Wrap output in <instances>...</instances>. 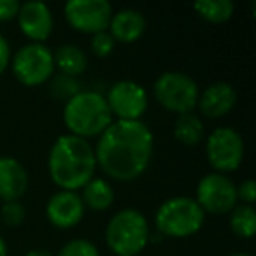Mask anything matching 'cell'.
<instances>
[{
    "instance_id": "cell-20",
    "label": "cell",
    "mask_w": 256,
    "mask_h": 256,
    "mask_svg": "<svg viewBox=\"0 0 256 256\" xmlns=\"http://www.w3.org/2000/svg\"><path fill=\"white\" fill-rule=\"evenodd\" d=\"M195 12L209 23H224L232 20L235 12V4L232 0H198L193 6Z\"/></svg>"
},
{
    "instance_id": "cell-27",
    "label": "cell",
    "mask_w": 256,
    "mask_h": 256,
    "mask_svg": "<svg viewBox=\"0 0 256 256\" xmlns=\"http://www.w3.org/2000/svg\"><path fill=\"white\" fill-rule=\"evenodd\" d=\"M20 8L22 4L18 0H0V23L14 20L20 12Z\"/></svg>"
},
{
    "instance_id": "cell-10",
    "label": "cell",
    "mask_w": 256,
    "mask_h": 256,
    "mask_svg": "<svg viewBox=\"0 0 256 256\" xmlns=\"http://www.w3.org/2000/svg\"><path fill=\"white\" fill-rule=\"evenodd\" d=\"M65 20L81 34L107 32L114 11L107 0H70L65 4Z\"/></svg>"
},
{
    "instance_id": "cell-22",
    "label": "cell",
    "mask_w": 256,
    "mask_h": 256,
    "mask_svg": "<svg viewBox=\"0 0 256 256\" xmlns=\"http://www.w3.org/2000/svg\"><path fill=\"white\" fill-rule=\"evenodd\" d=\"M50 92L56 100L68 102L72 96H76L79 92H82V90H81V82H79L78 78H70V76L60 74L51 81Z\"/></svg>"
},
{
    "instance_id": "cell-24",
    "label": "cell",
    "mask_w": 256,
    "mask_h": 256,
    "mask_svg": "<svg viewBox=\"0 0 256 256\" xmlns=\"http://www.w3.org/2000/svg\"><path fill=\"white\" fill-rule=\"evenodd\" d=\"M25 216L26 210L22 206V202H4V206L0 209V220L4 221V224H8V226H20V224H23Z\"/></svg>"
},
{
    "instance_id": "cell-2",
    "label": "cell",
    "mask_w": 256,
    "mask_h": 256,
    "mask_svg": "<svg viewBox=\"0 0 256 256\" xmlns=\"http://www.w3.org/2000/svg\"><path fill=\"white\" fill-rule=\"evenodd\" d=\"M48 168L51 181L62 192H78L95 178V150L81 137L60 136L50 151Z\"/></svg>"
},
{
    "instance_id": "cell-26",
    "label": "cell",
    "mask_w": 256,
    "mask_h": 256,
    "mask_svg": "<svg viewBox=\"0 0 256 256\" xmlns=\"http://www.w3.org/2000/svg\"><path fill=\"white\" fill-rule=\"evenodd\" d=\"M237 198L242 200L244 206H252L256 202V184L252 179H246L237 188Z\"/></svg>"
},
{
    "instance_id": "cell-25",
    "label": "cell",
    "mask_w": 256,
    "mask_h": 256,
    "mask_svg": "<svg viewBox=\"0 0 256 256\" xmlns=\"http://www.w3.org/2000/svg\"><path fill=\"white\" fill-rule=\"evenodd\" d=\"M114 48H116V40L110 37L109 32H100L95 34L92 39V51L98 58H107L112 54Z\"/></svg>"
},
{
    "instance_id": "cell-13",
    "label": "cell",
    "mask_w": 256,
    "mask_h": 256,
    "mask_svg": "<svg viewBox=\"0 0 256 256\" xmlns=\"http://www.w3.org/2000/svg\"><path fill=\"white\" fill-rule=\"evenodd\" d=\"M18 25L23 36L37 44H42L53 34L54 18L51 9L42 2H25L18 12Z\"/></svg>"
},
{
    "instance_id": "cell-17",
    "label": "cell",
    "mask_w": 256,
    "mask_h": 256,
    "mask_svg": "<svg viewBox=\"0 0 256 256\" xmlns=\"http://www.w3.org/2000/svg\"><path fill=\"white\" fill-rule=\"evenodd\" d=\"M54 58V68L62 72L64 76H70V78H79L84 74L88 68V56L81 48L74 46V44H64L53 53Z\"/></svg>"
},
{
    "instance_id": "cell-18",
    "label": "cell",
    "mask_w": 256,
    "mask_h": 256,
    "mask_svg": "<svg viewBox=\"0 0 256 256\" xmlns=\"http://www.w3.org/2000/svg\"><path fill=\"white\" fill-rule=\"evenodd\" d=\"M114 188L106 181V179L93 178L88 184L82 188L81 200L84 204V207H88L90 210H107L114 204Z\"/></svg>"
},
{
    "instance_id": "cell-21",
    "label": "cell",
    "mask_w": 256,
    "mask_h": 256,
    "mask_svg": "<svg viewBox=\"0 0 256 256\" xmlns=\"http://www.w3.org/2000/svg\"><path fill=\"white\" fill-rule=\"evenodd\" d=\"M230 228L237 237L251 238L256 232V212L252 206H235L230 212Z\"/></svg>"
},
{
    "instance_id": "cell-9",
    "label": "cell",
    "mask_w": 256,
    "mask_h": 256,
    "mask_svg": "<svg viewBox=\"0 0 256 256\" xmlns=\"http://www.w3.org/2000/svg\"><path fill=\"white\" fill-rule=\"evenodd\" d=\"M195 200L204 212L223 216L232 212L237 206V186L228 176L212 172L200 179Z\"/></svg>"
},
{
    "instance_id": "cell-14",
    "label": "cell",
    "mask_w": 256,
    "mask_h": 256,
    "mask_svg": "<svg viewBox=\"0 0 256 256\" xmlns=\"http://www.w3.org/2000/svg\"><path fill=\"white\" fill-rule=\"evenodd\" d=\"M237 104V92L232 84L224 81L214 82L209 88L204 90V93L198 96L196 107L206 118L210 120H220L232 112V109Z\"/></svg>"
},
{
    "instance_id": "cell-1",
    "label": "cell",
    "mask_w": 256,
    "mask_h": 256,
    "mask_svg": "<svg viewBox=\"0 0 256 256\" xmlns=\"http://www.w3.org/2000/svg\"><path fill=\"white\" fill-rule=\"evenodd\" d=\"M153 150L154 137L146 123L112 121L96 142V167L114 181H136L150 167Z\"/></svg>"
},
{
    "instance_id": "cell-15",
    "label": "cell",
    "mask_w": 256,
    "mask_h": 256,
    "mask_svg": "<svg viewBox=\"0 0 256 256\" xmlns=\"http://www.w3.org/2000/svg\"><path fill=\"white\" fill-rule=\"evenodd\" d=\"M28 190L26 168L14 158H0V200L20 202Z\"/></svg>"
},
{
    "instance_id": "cell-5",
    "label": "cell",
    "mask_w": 256,
    "mask_h": 256,
    "mask_svg": "<svg viewBox=\"0 0 256 256\" xmlns=\"http://www.w3.org/2000/svg\"><path fill=\"white\" fill-rule=\"evenodd\" d=\"M206 212L195 198L176 196L164 202L156 210L154 223L162 235L172 238H186L204 226Z\"/></svg>"
},
{
    "instance_id": "cell-16",
    "label": "cell",
    "mask_w": 256,
    "mask_h": 256,
    "mask_svg": "<svg viewBox=\"0 0 256 256\" xmlns=\"http://www.w3.org/2000/svg\"><path fill=\"white\" fill-rule=\"evenodd\" d=\"M146 18L140 11L136 9H121L112 14L109 23V34L114 40L123 44L137 42L146 32Z\"/></svg>"
},
{
    "instance_id": "cell-11",
    "label": "cell",
    "mask_w": 256,
    "mask_h": 256,
    "mask_svg": "<svg viewBox=\"0 0 256 256\" xmlns=\"http://www.w3.org/2000/svg\"><path fill=\"white\" fill-rule=\"evenodd\" d=\"M112 116L118 121H140L148 109V93L136 81H118L106 96Z\"/></svg>"
},
{
    "instance_id": "cell-30",
    "label": "cell",
    "mask_w": 256,
    "mask_h": 256,
    "mask_svg": "<svg viewBox=\"0 0 256 256\" xmlns=\"http://www.w3.org/2000/svg\"><path fill=\"white\" fill-rule=\"evenodd\" d=\"M0 256H8V244L2 237H0Z\"/></svg>"
},
{
    "instance_id": "cell-19",
    "label": "cell",
    "mask_w": 256,
    "mask_h": 256,
    "mask_svg": "<svg viewBox=\"0 0 256 256\" xmlns=\"http://www.w3.org/2000/svg\"><path fill=\"white\" fill-rule=\"evenodd\" d=\"M174 136L184 146H198L204 139V123L196 114H181L176 121Z\"/></svg>"
},
{
    "instance_id": "cell-29",
    "label": "cell",
    "mask_w": 256,
    "mask_h": 256,
    "mask_svg": "<svg viewBox=\"0 0 256 256\" xmlns=\"http://www.w3.org/2000/svg\"><path fill=\"white\" fill-rule=\"evenodd\" d=\"M25 256H53L50 251H46V249H34V251H28Z\"/></svg>"
},
{
    "instance_id": "cell-6",
    "label": "cell",
    "mask_w": 256,
    "mask_h": 256,
    "mask_svg": "<svg viewBox=\"0 0 256 256\" xmlns=\"http://www.w3.org/2000/svg\"><path fill=\"white\" fill-rule=\"evenodd\" d=\"M154 96L170 112L190 114L198 104V84L182 72H165L154 82Z\"/></svg>"
},
{
    "instance_id": "cell-3",
    "label": "cell",
    "mask_w": 256,
    "mask_h": 256,
    "mask_svg": "<svg viewBox=\"0 0 256 256\" xmlns=\"http://www.w3.org/2000/svg\"><path fill=\"white\" fill-rule=\"evenodd\" d=\"M64 121L70 136L88 140L102 136L112 124L114 116L104 95L96 92H79L65 102Z\"/></svg>"
},
{
    "instance_id": "cell-8",
    "label": "cell",
    "mask_w": 256,
    "mask_h": 256,
    "mask_svg": "<svg viewBox=\"0 0 256 256\" xmlns=\"http://www.w3.org/2000/svg\"><path fill=\"white\" fill-rule=\"evenodd\" d=\"M207 160L218 174L235 172L244 160V139L234 128H218L206 144Z\"/></svg>"
},
{
    "instance_id": "cell-31",
    "label": "cell",
    "mask_w": 256,
    "mask_h": 256,
    "mask_svg": "<svg viewBox=\"0 0 256 256\" xmlns=\"http://www.w3.org/2000/svg\"><path fill=\"white\" fill-rule=\"evenodd\" d=\"M230 256H251V254H248V252H234V254H230Z\"/></svg>"
},
{
    "instance_id": "cell-28",
    "label": "cell",
    "mask_w": 256,
    "mask_h": 256,
    "mask_svg": "<svg viewBox=\"0 0 256 256\" xmlns=\"http://www.w3.org/2000/svg\"><path fill=\"white\" fill-rule=\"evenodd\" d=\"M11 46H9L8 39L0 34V74H4L8 65L11 64Z\"/></svg>"
},
{
    "instance_id": "cell-7",
    "label": "cell",
    "mask_w": 256,
    "mask_h": 256,
    "mask_svg": "<svg viewBox=\"0 0 256 256\" xmlns=\"http://www.w3.org/2000/svg\"><path fill=\"white\" fill-rule=\"evenodd\" d=\"M54 72L53 51L44 44L30 42L12 56V74L28 88L46 84Z\"/></svg>"
},
{
    "instance_id": "cell-23",
    "label": "cell",
    "mask_w": 256,
    "mask_h": 256,
    "mask_svg": "<svg viewBox=\"0 0 256 256\" xmlns=\"http://www.w3.org/2000/svg\"><path fill=\"white\" fill-rule=\"evenodd\" d=\"M58 256H100V252L93 242L86 238H74L60 249Z\"/></svg>"
},
{
    "instance_id": "cell-4",
    "label": "cell",
    "mask_w": 256,
    "mask_h": 256,
    "mask_svg": "<svg viewBox=\"0 0 256 256\" xmlns=\"http://www.w3.org/2000/svg\"><path fill=\"white\" fill-rule=\"evenodd\" d=\"M151 237L150 223L137 209H123L110 218L106 230L107 248L116 256H137Z\"/></svg>"
},
{
    "instance_id": "cell-12",
    "label": "cell",
    "mask_w": 256,
    "mask_h": 256,
    "mask_svg": "<svg viewBox=\"0 0 256 256\" xmlns=\"http://www.w3.org/2000/svg\"><path fill=\"white\" fill-rule=\"evenodd\" d=\"M84 204L76 192H58L46 206V216L54 228L70 230L78 226L84 218Z\"/></svg>"
}]
</instances>
